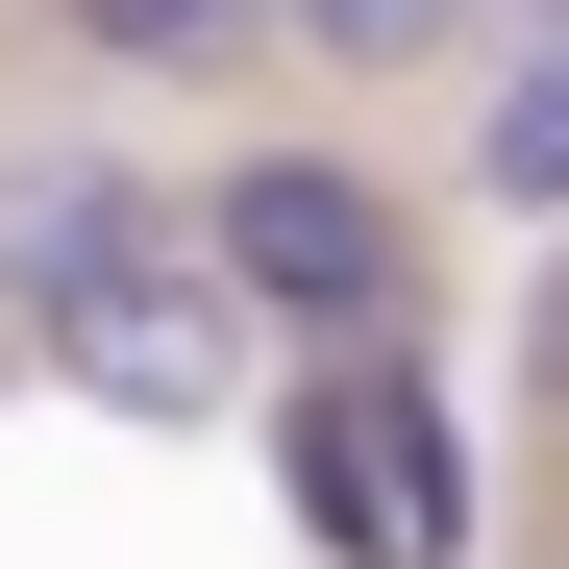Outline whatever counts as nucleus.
Masks as SVG:
<instances>
[{
    "instance_id": "obj_1",
    "label": "nucleus",
    "mask_w": 569,
    "mask_h": 569,
    "mask_svg": "<svg viewBox=\"0 0 569 569\" xmlns=\"http://www.w3.org/2000/svg\"><path fill=\"white\" fill-rule=\"evenodd\" d=\"M173 248L223 272L248 347H397V298H421V248H397V199H371L347 149H223Z\"/></svg>"
},
{
    "instance_id": "obj_8",
    "label": "nucleus",
    "mask_w": 569,
    "mask_h": 569,
    "mask_svg": "<svg viewBox=\"0 0 569 569\" xmlns=\"http://www.w3.org/2000/svg\"><path fill=\"white\" fill-rule=\"evenodd\" d=\"M545 397H569V298H545Z\"/></svg>"
},
{
    "instance_id": "obj_2",
    "label": "nucleus",
    "mask_w": 569,
    "mask_h": 569,
    "mask_svg": "<svg viewBox=\"0 0 569 569\" xmlns=\"http://www.w3.org/2000/svg\"><path fill=\"white\" fill-rule=\"evenodd\" d=\"M26 347H50V371H100L124 421H199L223 371H248V322H223V272H199V248H149V272H100V298H74V322H26Z\"/></svg>"
},
{
    "instance_id": "obj_4",
    "label": "nucleus",
    "mask_w": 569,
    "mask_h": 569,
    "mask_svg": "<svg viewBox=\"0 0 569 569\" xmlns=\"http://www.w3.org/2000/svg\"><path fill=\"white\" fill-rule=\"evenodd\" d=\"M470 199H496V223H569V50H520V74H496V149H470Z\"/></svg>"
},
{
    "instance_id": "obj_6",
    "label": "nucleus",
    "mask_w": 569,
    "mask_h": 569,
    "mask_svg": "<svg viewBox=\"0 0 569 569\" xmlns=\"http://www.w3.org/2000/svg\"><path fill=\"white\" fill-rule=\"evenodd\" d=\"M272 26H298V50H322V74H421V50H446V26H470V0H272Z\"/></svg>"
},
{
    "instance_id": "obj_3",
    "label": "nucleus",
    "mask_w": 569,
    "mask_h": 569,
    "mask_svg": "<svg viewBox=\"0 0 569 569\" xmlns=\"http://www.w3.org/2000/svg\"><path fill=\"white\" fill-rule=\"evenodd\" d=\"M149 248H173V199H149L124 149L0 173V322H74V298H100V272H149Z\"/></svg>"
},
{
    "instance_id": "obj_7",
    "label": "nucleus",
    "mask_w": 569,
    "mask_h": 569,
    "mask_svg": "<svg viewBox=\"0 0 569 569\" xmlns=\"http://www.w3.org/2000/svg\"><path fill=\"white\" fill-rule=\"evenodd\" d=\"M496 26H545V50H569V0H496Z\"/></svg>"
},
{
    "instance_id": "obj_5",
    "label": "nucleus",
    "mask_w": 569,
    "mask_h": 569,
    "mask_svg": "<svg viewBox=\"0 0 569 569\" xmlns=\"http://www.w3.org/2000/svg\"><path fill=\"white\" fill-rule=\"evenodd\" d=\"M50 26L100 50V74H199V50H248V26H272V0H50Z\"/></svg>"
}]
</instances>
